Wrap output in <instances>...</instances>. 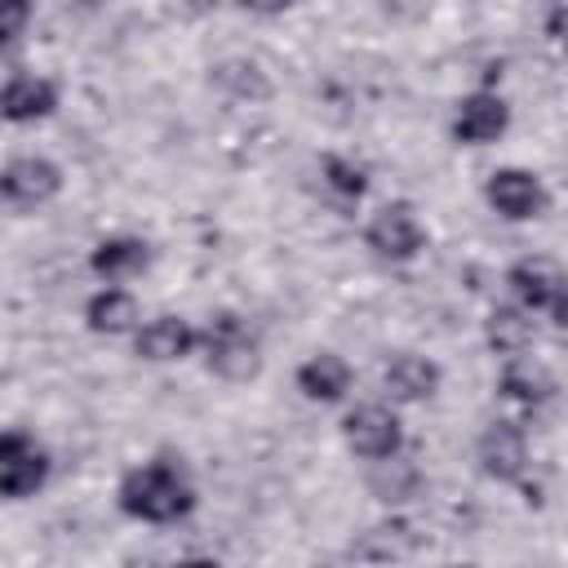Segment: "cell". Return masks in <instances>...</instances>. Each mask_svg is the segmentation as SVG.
I'll return each instance as SVG.
<instances>
[{
    "mask_svg": "<svg viewBox=\"0 0 568 568\" xmlns=\"http://www.w3.org/2000/svg\"><path fill=\"white\" fill-rule=\"evenodd\" d=\"M195 501L191 479L173 466V462H142L120 479V506L133 519L146 524H169L178 515H186Z\"/></svg>",
    "mask_w": 568,
    "mask_h": 568,
    "instance_id": "obj_1",
    "label": "cell"
},
{
    "mask_svg": "<svg viewBox=\"0 0 568 568\" xmlns=\"http://www.w3.org/2000/svg\"><path fill=\"white\" fill-rule=\"evenodd\" d=\"M204 355H209V368L222 377V382H248L257 377L262 368V351L253 342V333L235 320V315H217L209 328H204Z\"/></svg>",
    "mask_w": 568,
    "mask_h": 568,
    "instance_id": "obj_2",
    "label": "cell"
},
{
    "mask_svg": "<svg viewBox=\"0 0 568 568\" xmlns=\"http://www.w3.org/2000/svg\"><path fill=\"white\" fill-rule=\"evenodd\" d=\"M44 479H49V453L36 439H27L22 430H4L0 435V493L9 501H22Z\"/></svg>",
    "mask_w": 568,
    "mask_h": 568,
    "instance_id": "obj_3",
    "label": "cell"
},
{
    "mask_svg": "<svg viewBox=\"0 0 568 568\" xmlns=\"http://www.w3.org/2000/svg\"><path fill=\"white\" fill-rule=\"evenodd\" d=\"M364 240H368V248H373V253H382V257H390V262H408V257H417V248H422L426 231H422V222H417L413 204L395 200V204H382V209L368 217Z\"/></svg>",
    "mask_w": 568,
    "mask_h": 568,
    "instance_id": "obj_4",
    "label": "cell"
},
{
    "mask_svg": "<svg viewBox=\"0 0 568 568\" xmlns=\"http://www.w3.org/2000/svg\"><path fill=\"white\" fill-rule=\"evenodd\" d=\"M342 439H346V448H351L355 457L373 462V457L399 453L404 430H399V417H395L386 404H359V408L346 413V422H342Z\"/></svg>",
    "mask_w": 568,
    "mask_h": 568,
    "instance_id": "obj_5",
    "label": "cell"
},
{
    "mask_svg": "<svg viewBox=\"0 0 568 568\" xmlns=\"http://www.w3.org/2000/svg\"><path fill=\"white\" fill-rule=\"evenodd\" d=\"M62 186V169L44 155H18L4 164V178H0V191L9 200V209H36V204H49Z\"/></svg>",
    "mask_w": 568,
    "mask_h": 568,
    "instance_id": "obj_6",
    "label": "cell"
},
{
    "mask_svg": "<svg viewBox=\"0 0 568 568\" xmlns=\"http://www.w3.org/2000/svg\"><path fill=\"white\" fill-rule=\"evenodd\" d=\"M484 195H488L493 213H501V217H510V222H528V217H537V213L546 209V186H541V178L528 173V169H497V173L488 178Z\"/></svg>",
    "mask_w": 568,
    "mask_h": 568,
    "instance_id": "obj_7",
    "label": "cell"
},
{
    "mask_svg": "<svg viewBox=\"0 0 568 568\" xmlns=\"http://www.w3.org/2000/svg\"><path fill=\"white\" fill-rule=\"evenodd\" d=\"M479 466L484 475L501 479V484H515L528 466V439L515 422H488L484 435H479Z\"/></svg>",
    "mask_w": 568,
    "mask_h": 568,
    "instance_id": "obj_8",
    "label": "cell"
},
{
    "mask_svg": "<svg viewBox=\"0 0 568 568\" xmlns=\"http://www.w3.org/2000/svg\"><path fill=\"white\" fill-rule=\"evenodd\" d=\"M506 124H510V106L497 93H470V98L457 102L453 138L466 142V146H488L506 133Z\"/></svg>",
    "mask_w": 568,
    "mask_h": 568,
    "instance_id": "obj_9",
    "label": "cell"
},
{
    "mask_svg": "<svg viewBox=\"0 0 568 568\" xmlns=\"http://www.w3.org/2000/svg\"><path fill=\"white\" fill-rule=\"evenodd\" d=\"M382 390L399 404H417V399H430L439 390V368L426 359V355H390V364L382 368Z\"/></svg>",
    "mask_w": 568,
    "mask_h": 568,
    "instance_id": "obj_10",
    "label": "cell"
},
{
    "mask_svg": "<svg viewBox=\"0 0 568 568\" xmlns=\"http://www.w3.org/2000/svg\"><path fill=\"white\" fill-rule=\"evenodd\" d=\"M58 106V89L53 80L36 75V71H13L4 80V120L27 124V120H44Z\"/></svg>",
    "mask_w": 568,
    "mask_h": 568,
    "instance_id": "obj_11",
    "label": "cell"
},
{
    "mask_svg": "<svg viewBox=\"0 0 568 568\" xmlns=\"http://www.w3.org/2000/svg\"><path fill=\"white\" fill-rule=\"evenodd\" d=\"M510 288H515V297L524 302V306H555V297L568 288V280H564V271L550 262V257H524V262H515L510 266Z\"/></svg>",
    "mask_w": 568,
    "mask_h": 568,
    "instance_id": "obj_12",
    "label": "cell"
},
{
    "mask_svg": "<svg viewBox=\"0 0 568 568\" xmlns=\"http://www.w3.org/2000/svg\"><path fill=\"white\" fill-rule=\"evenodd\" d=\"M195 342H200V333H195L182 315H160V320L142 324V333H138V355L151 359V364H169V359L191 355Z\"/></svg>",
    "mask_w": 568,
    "mask_h": 568,
    "instance_id": "obj_13",
    "label": "cell"
},
{
    "mask_svg": "<svg viewBox=\"0 0 568 568\" xmlns=\"http://www.w3.org/2000/svg\"><path fill=\"white\" fill-rule=\"evenodd\" d=\"M146 262H151V253H146V244L133 240V235H111V240H102V244L93 248V257H89L93 275L106 280V284L133 280L138 271H146Z\"/></svg>",
    "mask_w": 568,
    "mask_h": 568,
    "instance_id": "obj_14",
    "label": "cell"
},
{
    "mask_svg": "<svg viewBox=\"0 0 568 568\" xmlns=\"http://www.w3.org/2000/svg\"><path fill=\"white\" fill-rule=\"evenodd\" d=\"M297 386H302L306 399L333 404V399H342L351 390V364L342 355H333V351H320L297 368Z\"/></svg>",
    "mask_w": 568,
    "mask_h": 568,
    "instance_id": "obj_15",
    "label": "cell"
},
{
    "mask_svg": "<svg viewBox=\"0 0 568 568\" xmlns=\"http://www.w3.org/2000/svg\"><path fill=\"white\" fill-rule=\"evenodd\" d=\"M417 488H422V470H417L408 457H399V453L373 457V466H368V493H373L377 501L399 506V501L417 497Z\"/></svg>",
    "mask_w": 568,
    "mask_h": 568,
    "instance_id": "obj_16",
    "label": "cell"
},
{
    "mask_svg": "<svg viewBox=\"0 0 568 568\" xmlns=\"http://www.w3.org/2000/svg\"><path fill=\"white\" fill-rule=\"evenodd\" d=\"M84 320H89V328H93V333H106V337L129 333V328L138 324V297H133V293H124V288H111V284H106L102 293H93V297H89Z\"/></svg>",
    "mask_w": 568,
    "mask_h": 568,
    "instance_id": "obj_17",
    "label": "cell"
},
{
    "mask_svg": "<svg viewBox=\"0 0 568 568\" xmlns=\"http://www.w3.org/2000/svg\"><path fill=\"white\" fill-rule=\"evenodd\" d=\"M497 386H501V395L515 399V404H541V399H550L555 377L546 373V364L524 359V355H510L506 368H501V382H497Z\"/></svg>",
    "mask_w": 568,
    "mask_h": 568,
    "instance_id": "obj_18",
    "label": "cell"
},
{
    "mask_svg": "<svg viewBox=\"0 0 568 568\" xmlns=\"http://www.w3.org/2000/svg\"><path fill=\"white\" fill-rule=\"evenodd\" d=\"M484 337H488V346L497 351V355H524L528 346H532V320H528V311H519V306H493L488 311V320H484Z\"/></svg>",
    "mask_w": 568,
    "mask_h": 568,
    "instance_id": "obj_19",
    "label": "cell"
},
{
    "mask_svg": "<svg viewBox=\"0 0 568 568\" xmlns=\"http://www.w3.org/2000/svg\"><path fill=\"white\" fill-rule=\"evenodd\" d=\"M209 80H213V89H222V93H231V98H240V102H262V98H271V80H266L262 67L248 62V58H226V62H217Z\"/></svg>",
    "mask_w": 568,
    "mask_h": 568,
    "instance_id": "obj_20",
    "label": "cell"
},
{
    "mask_svg": "<svg viewBox=\"0 0 568 568\" xmlns=\"http://www.w3.org/2000/svg\"><path fill=\"white\" fill-rule=\"evenodd\" d=\"M324 182H328L342 200H359L364 186H368V173H364V164H355V160H346V155H328V160H324Z\"/></svg>",
    "mask_w": 568,
    "mask_h": 568,
    "instance_id": "obj_21",
    "label": "cell"
},
{
    "mask_svg": "<svg viewBox=\"0 0 568 568\" xmlns=\"http://www.w3.org/2000/svg\"><path fill=\"white\" fill-rule=\"evenodd\" d=\"M404 532H408L404 524H382V528H373L368 537H377L382 546H368L359 559H399V555H408L417 541H413V537H404Z\"/></svg>",
    "mask_w": 568,
    "mask_h": 568,
    "instance_id": "obj_22",
    "label": "cell"
},
{
    "mask_svg": "<svg viewBox=\"0 0 568 568\" xmlns=\"http://www.w3.org/2000/svg\"><path fill=\"white\" fill-rule=\"evenodd\" d=\"M27 18H31V0H0V31H4L9 44L22 36Z\"/></svg>",
    "mask_w": 568,
    "mask_h": 568,
    "instance_id": "obj_23",
    "label": "cell"
},
{
    "mask_svg": "<svg viewBox=\"0 0 568 568\" xmlns=\"http://www.w3.org/2000/svg\"><path fill=\"white\" fill-rule=\"evenodd\" d=\"M240 9H248V13H284V9H293L297 0H235Z\"/></svg>",
    "mask_w": 568,
    "mask_h": 568,
    "instance_id": "obj_24",
    "label": "cell"
},
{
    "mask_svg": "<svg viewBox=\"0 0 568 568\" xmlns=\"http://www.w3.org/2000/svg\"><path fill=\"white\" fill-rule=\"evenodd\" d=\"M550 311H555V324H559V328L568 333V288H564V293L555 297V306H550Z\"/></svg>",
    "mask_w": 568,
    "mask_h": 568,
    "instance_id": "obj_25",
    "label": "cell"
},
{
    "mask_svg": "<svg viewBox=\"0 0 568 568\" xmlns=\"http://www.w3.org/2000/svg\"><path fill=\"white\" fill-rule=\"evenodd\" d=\"M555 36H559V44H564V53H568V13H555Z\"/></svg>",
    "mask_w": 568,
    "mask_h": 568,
    "instance_id": "obj_26",
    "label": "cell"
},
{
    "mask_svg": "<svg viewBox=\"0 0 568 568\" xmlns=\"http://www.w3.org/2000/svg\"><path fill=\"white\" fill-rule=\"evenodd\" d=\"M546 4H550L555 13H568V0H546Z\"/></svg>",
    "mask_w": 568,
    "mask_h": 568,
    "instance_id": "obj_27",
    "label": "cell"
}]
</instances>
